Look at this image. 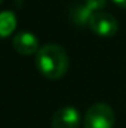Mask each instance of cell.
<instances>
[{
  "mask_svg": "<svg viewBox=\"0 0 126 128\" xmlns=\"http://www.w3.org/2000/svg\"><path fill=\"white\" fill-rule=\"evenodd\" d=\"M36 67L46 79H61L68 70V55L61 45L46 43L36 54Z\"/></svg>",
  "mask_w": 126,
  "mask_h": 128,
  "instance_id": "cell-1",
  "label": "cell"
},
{
  "mask_svg": "<svg viewBox=\"0 0 126 128\" xmlns=\"http://www.w3.org/2000/svg\"><path fill=\"white\" fill-rule=\"evenodd\" d=\"M116 122V115L107 103H95L92 104L83 118L85 128H113Z\"/></svg>",
  "mask_w": 126,
  "mask_h": 128,
  "instance_id": "cell-2",
  "label": "cell"
},
{
  "mask_svg": "<svg viewBox=\"0 0 126 128\" xmlns=\"http://www.w3.org/2000/svg\"><path fill=\"white\" fill-rule=\"evenodd\" d=\"M88 27L91 28V32L94 34L99 37H113L119 32V21L110 12L99 10L91 16Z\"/></svg>",
  "mask_w": 126,
  "mask_h": 128,
  "instance_id": "cell-3",
  "label": "cell"
},
{
  "mask_svg": "<svg viewBox=\"0 0 126 128\" xmlns=\"http://www.w3.org/2000/svg\"><path fill=\"white\" fill-rule=\"evenodd\" d=\"M79 125H80V113L73 106H65L58 109L51 119V128H79Z\"/></svg>",
  "mask_w": 126,
  "mask_h": 128,
  "instance_id": "cell-4",
  "label": "cell"
},
{
  "mask_svg": "<svg viewBox=\"0 0 126 128\" xmlns=\"http://www.w3.org/2000/svg\"><path fill=\"white\" fill-rule=\"evenodd\" d=\"M12 46L21 55H33V54H37L40 49L39 39L30 32L16 33L12 39Z\"/></svg>",
  "mask_w": 126,
  "mask_h": 128,
  "instance_id": "cell-5",
  "label": "cell"
},
{
  "mask_svg": "<svg viewBox=\"0 0 126 128\" xmlns=\"http://www.w3.org/2000/svg\"><path fill=\"white\" fill-rule=\"evenodd\" d=\"M16 28V16L9 12H0V37H7Z\"/></svg>",
  "mask_w": 126,
  "mask_h": 128,
  "instance_id": "cell-6",
  "label": "cell"
},
{
  "mask_svg": "<svg viewBox=\"0 0 126 128\" xmlns=\"http://www.w3.org/2000/svg\"><path fill=\"white\" fill-rule=\"evenodd\" d=\"M83 3L86 4V8H88L92 14L102 10V9L107 6V0H83Z\"/></svg>",
  "mask_w": 126,
  "mask_h": 128,
  "instance_id": "cell-7",
  "label": "cell"
},
{
  "mask_svg": "<svg viewBox=\"0 0 126 128\" xmlns=\"http://www.w3.org/2000/svg\"><path fill=\"white\" fill-rule=\"evenodd\" d=\"M113 3H116L117 6H120V8H125L126 9V0H111Z\"/></svg>",
  "mask_w": 126,
  "mask_h": 128,
  "instance_id": "cell-8",
  "label": "cell"
},
{
  "mask_svg": "<svg viewBox=\"0 0 126 128\" xmlns=\"http://www.w3.org/2000/svg\"><path fill=\"white\" fill-rule=\"evenodd\" d=\"M1 3H3V0H0V4H1Z\"/></svg>",
  "mask_w": 126,
  "mask_h": 128,
  "instance_id": "cell-9",
  "label": "cell"
}]
</instances>
